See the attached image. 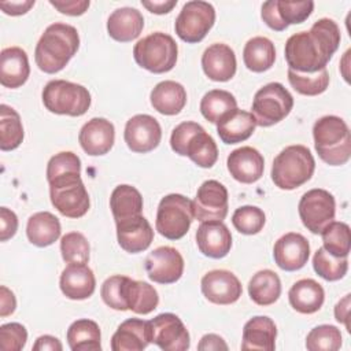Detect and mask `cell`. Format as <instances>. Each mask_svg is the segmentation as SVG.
<instances>
[{"label": "cell", "mask_w": 351, "mask_h": 351, "mask_svg": "<svg viewBox=\"0 0 351 351\" xmlns=\"http://www.w3.org/2000/svg\"><path fill=\"white\" fill-rule=\"evenodd\" d=\"M71 351H100L101 333L99 325L88 318L74 321L66 333Z\"/></svg>", "instance_id": "36"}, {"label": "cell", "mask_w": 351, "mask_h": 351, "mask_svg": "<svg viewBox=\"0 0 351 351\" xmlns=\"http://www.w3.org/2000/svg\"><path fill=\"white\" fill-rule=\"evenodd\" d=\"M192 200L180 193L162 197L156 211V230L169 240L182 239L193 221Z\"/></svg>", "instance_id": "9"}, {"label": "cell", "mask_w": 351, "mask_h": 351, "mask_svg": "<svg viewBox=\"0 0 351 351\" xmlns=\"http://www.w3.org/2000/svg\"><path fill=\"white\" fill-rule=\"evenodd\" d=\"M23 126L19 114L10 106H0V148L12 151L23 141Z\"/></svg>", "instance_id": "40"}, {"label": "cell", "mask_w": 351, "mask_h": 351, "mask_svg": "<svg viewBox=\"0 0 351 351\" xmlns=\"http://www.w3.org/2000/svg\"><path fill=\"white\" fill-rule=\"evenodd\" d=\"M298 210L304 228L311 233L318 234L335 219L336 202L333 195L326 189L314 188L303 193Z\"/></svg>", "instance_id": "12"}, {"label": "cell", "mask_w": 351, "mask_h": 351, "mask_svg": "<svg viewBox=\"0 0 351 351\" xmlns=\"http://www.w3.org/2000/svg\"><path fill=\"white\" fill-rule=\"evenodd\" d=\"M16 299L12 291H10L5 285L0 287V315L7 317L15 311Z\"/></svg>", "instance_id": "52"}, {"label": "cell", "mask_w": 351, "mask_h": 351, "mask_svg": "<svg viewBox=\"0 0 351 351\" xmlns=\"http://www.w3.org/2000/svg\"><path fill=\"white\" fill-rule=\"evenodd\" d=\"M143 7H145L149 12L156 14V15H163L170 12L176 5H177V0H162V1H147L143 0L141 1Z\"/></svg>", "instance_id": "56"}, {"label": "cell", "mask_w": 351, "mask_h": 351, "mask_svg": "<svg viewBox=\"0 0 351 351\" xmlns=\"http://www.w3.org/2000/svg\"><path fill=\"white\" fill-rule=\"evenodd\" d=\"M62 293L71 300H84L93 295L96 278L92 269L85 263H69L59 280Z\"/></svg>", "instance_id": "25"}, {"label": "cell", "mask_w": 351, "mask_h": 351, "mask_svg": "<svg viewBox=\"0 0 351 351\" xmlns=\"http://www.w3.org/2000/svg\"><path fill=\"white\" fill-rule=\"evenodd\" d=\"M49 4L55 7L59 12L71 16L85 14V11L90 5L89 0H49Z\"/></svg>", "instance_id": "50"}, {"label": "cell", "mask_w": 351, "mask_h": 351, "mask_svg": "<svg viewBox=\"0 0 351 351\" xmlns=\"http://www.w3.org/2000/svg\"><path fill=\"white\" fill-rule=\"evenodd\" d=\"M41 99L49 112L70 117L84 115L92 101L85 86L66 80L49 81L43 89Z\"/></svg>", "instance_id": "8"}, {"label": "cell", "mask_w": 351, "mask_h": 351, "mask_svg": "<svg viewBox=\"0 0 351 351\" xmlns=\"http://www.w3.org/2000/svg\"><path fill=\"white\" fill-rule=\"evenodd\" d=\"M310 256V244L307 239L296 232L282 234L273 247V258L276 265L285 271H296L302 269Z\"/></svg>", "instance_id": "19"}, {"label": "cell", "mask_w": 351, "mask_h": 351, "mask_svg": "<svg viewBox=\"0 0 351 351\" xmlns=\"http://www.w3.org/2000/svg\"><path fill=\"white\" fill-rule=\"evenodd\" d=\"M197 350L200 351H210V350H228V344L225 343V340L215 335V333H208L204 335L199 344H197Z\"/></svg>", "instance_id": "53"}, {"label": "cell", "mask_w": 351, "mask_h": 351, "mask_svg": "<svg viewBox=\"0 0 351 351\" xmlns=\"http://www.w3.org/2000/svg\"><path fill=\"white\" fill-rule=\"evenodd\" d=\"M126 276H121V274H115L108 277L100 288V295L103 302L118 311H126L128 306L125 303V298H123V284H125Z\"/></svg>", "instance_id": "47"}, {"label": "cell", "mask_w": 351, "mask_h": 351, "mask_svg": "<svg viewBox=\"0 0 351 351\" xmlns=\"http://www.w3.org/2000/svg\"><path fill=\"white\" fill-rule=\"evenodd\" d=\"M154 110L163 115H177L186 104V90L176 81L166 80L155 85L149 95Z\"/></svg>", "instance_id": "32"}, {"label": "cell", "mask_w": 351, "mask_h": 351, "mask_svg": "<svg viewBox=\"0 0 351 351\" xmlns=\"http://www.w3.org/2000/svg\"><path fill=\"white\" fill-rule=\"evenodd\" d=\"M47 181L52 206L67 218L84 217L90 206L81 180V159L71 151L53 155L47 165Z\"/></svg>", "instance_id": "2"}, {"label": "cell", "mask_w": 351, "mask_h": 351, "mask_svg": "<svg viewBox=\"0 0 351 351\" xmlns=\"http://www.w3.org/2000/svg\"><path fill=\"white\" fill-rule=\"evenodd\" d=\"M293 107V97L280 82H269L262 86L252 100V115L256 125L269 128L282 121Z\"/></svg>", "instance_id": "10"}, {"label": "cell", "mask_w": 351, "mask_h": 351, "mask_svg": "<svg viewBox=\"0 0 351 351\" xmlns=\"http://www.w3.org/2000/svg\"><path fill=\"white\" fill-rule=\"evenodd\" d=\"M315 273L326 281H337L347 274L348 259L329 254L324 247L318 248L313 256Z\"/></svg>", "instance_id": "43"}, {"label": "cell", "mask_w": 351, "mask_h": 351, "mask_svg": "<svg viewBox=\"0 0 351 351\" xmlns=\"http://www.w3.org/2000/svg\"><path fill=\"white\" fill-rule=\"evenodd\" d=\"M144 27L143 14L133 7H121L112 11L107 19V32L119 43L136 40Z\"/></svg>", "instance_id": "28"}, {"label": "cell", "mask_w": 351, "mask_h": 351, "mask_svg": "<svg viewBox=\"0 0 351 351\" xmlns=\"http://www.w3.org/2000/svg\"><path fill=\"white\" fill-rule=\"evenodd\" d=\"M123 138L130 151L147 154L159 145L162 129L154 117L148 114H137L128 119Z\"/></svg>", "instance_id": "17"}, {"label": "cell", "mask_w": 351, "mask_h": 351, "mask_svg": "<svg viewBox=\"0 0 351 351\" xmlns=\"http://www.w3.org/2000/svg\"><path fill=\"white\" fill-rule=\"evenodd\" d=\"M78 48L77 29L69 23L55 22L41 34L34 49V60L41 71L55 74L66 67Z\"/></svg>", "instance_id": "3"}, {"label": "cell", "mask_w": 351, "mask_h": 351, "mask_svg": "<svg viewBox=\"0 0 351 351\" xmlns=\"http://www.w3.org/2000/svg\"><path fill=\"white\" fill-rule=\"evenodd\" d=\"M115 225L118 244L129 254L143 252L154 241V229L143 214L118 221Z\"/></svg>", "instance_id": "20"}, {"label": "cell", "mask_w": 351, "mask_h": 351, "mask_svg": "<svg viewBox=\"0 0 351 351\" xmlns=\"http://www.w3.org/2000/svg\"><path fill=\"white\" fill-rule=\"evenodd\" d=\"M215 22L213 4L202 0H192L184 4L174 22L177 36L189 44L202 41Z\"/></svg>", "instance_id": "11"}, {"label": "cell", "mask_w": 351, "mask_h": 351, "mask_svg": "<svg viewBox=\"0 0 351 351\" xmlns=\"http://www.w3.org/2000/svg\"><path fill=\"white\" fill-rule=\"evenodd\" d=\"M256 126V121L251 112L236 108L217 122V133L222 143L237 144L250 138Z\"/></svg>", "instance_id": "30"}, {"label": "cell", "mask_w": 351, "mask_h": 351, "mask_svg": "<svg viewBox=\"0 0 351 351\" xmlns=\"http://www.w3.org/2000/svg\"><path fill=\"white\" fill-rule=\"evenodd\" d=\"M319 234L322 237L324 248L329 254L343 258L348 256L351 247V234L350 226L346 222L332 221L322 229Z\"/></svg>", "instance_id": "41"}, {"label": "cell", "mask_w": 351, "mask_h": 351, "mask_svg": "<svg viewBox=\"0 0 351 351\" xmlns=\"http://www.w3.org/2000/svg\"><path fill=\"white\" fill-rule=\"evenodd\" d=\"M226 166L236 181L241 184H254L263 176L265 159L256 148L245 145L236 148L229 154Z\"/></svg>", "instance_id": "22"}, {"label": "cell", "mask_w": 351, "mask_h": 351, "mask_svg": "<svg viewBox=\"0 0 351 351\" xmlns=\"http://www.w3.org/2000/svg\"><path fill=\"white\" fill-rule=\"evenodd\" d=\"M200 288L204 298L214 304H232L237 302L243 293L240 280L229 270L217 269L202 277Z\"/></svg>", "instance_id": "18"}, {"label": "cell", "mask_w": 351, "mask_h": 351, "mask_svg": "<svg viewBox=\"0 0 351 351\" xmlns=\"http://www.w3.org/2000/svg\"><path fill=\"white\" fill-rule=\"evenodd\" d=\"M18 230V217L16 214L7 208H0V240L7 241L8 239L14 237Z\"/></svg>", "instance_id": "49"}, {"label": "cell", "mask_w": 351, "mask_h": 351, "mask_svg": "<svg viewBox=\"0 0 351 351\" xmlns=\"http://www.w3.org/2000/svg\"><path fill=\"white\" fill-rule=\"evenodd\" d=\"M236 108V97L223 89L208 90L200 100V112L211 123H217L221 118Z\"/></svg>", "instance_id": "39"}, {"label": "cell", "mask_w": 351, "mask_h": 351, "mask_svg": "<svg viewBox=\"0 0 351 351\" xmlns=\"http://www.w3.org/2000/svg\"><path fill=\"white\" fill-rule=\"evenodd\" d=\"M243 60L245 67L254 73H263L271 69L276 60L274 44L262 36L250 38L243 49Z\"/></svg>", "instance_id": "37"}, {"label": "cell", "mask_w": 351, "mask_h": 351, "mask_svg": "<svg viewBox=\"0 0 351 351\" xmlns=\"http://www.w3.org/2000/svg\"><path fill=\"white\" fill-rule=\"evenodd\" d=\"M202 67L211 81L226 82L236 74L237 62L234 51L222 43L211 44L202 55Z\"/></svg>", "instance_id": "24"}, {"label": "cell", "mask_w": 351, "mask_h": 351, "mask_svg": "<svg viewBox=\"0 0 351 351\" xmlns=\"http://www.w3.org/2000/svg\"><path fill=\"white\" fill-rule=\"evenodd\" d=\"M170 147L180 156H188L195 165L210 169L218 159L215 140L206 133L202 125L185 121L177 125L170 136Z\"/></svg>", "instance_id": "5"}, {"label": "cell", "mask_w": 351, "mask_h": 351, "mask_svg": "<svg viewBox=\"0 0 351 351\" xmlns=\"http://www.w3.org/2000/svg\"><path fill=\"white\" fill-rule=\"evenodd\" d=\"M78 141L81 148L90 156H100L110 152L115 141V128L106 118H92L80 130Z\"/></svg>", "instance_id": "21"}, {"label": "cell", "mask_w": 351, "mask_h": 351, "mask_svg": "<svg viewBox=\"0 0 351 351\" xmlns=\"http://www.w3.org/2000/svg\"><path fill=\"white\" fill-rule=\"evenodd\" d=\"M315 160L311 151L295 144L285 147L273 160L271 180L276 186L285 191H292L306 184L314 174Z\"/></svg>", "instance_id": "6"}, {"label": "cell", "mask_w": 351, "mask_h": 351, "mask_svg": "<svg viewBox=\"0 0 351 351\" xmlns=\"http://www.w3.org/2000/svg\"><path fill=\"white\" fill-rule=\"evenodd\" d=\"M34 351H62L63 346L60 340L51 335H43L37 337L36 343L33 344Z\"/></svg>", "instance_id": "54"}, {"label": "cell", "mask_w": 351, "mask_h": 351, "mask_svg": "<svg viewBox=\"0 0 351 351\" xmlns=\"http://www.w3.org/2000/svg\"><path fill=\"white\" fill-rule=\"evenodd\" d=\"M288 300L293 310L300 314L317 313L325 300V292L319 282L313 278H302L296 281L289 292Z\"/></svg>", "instance_id": "31"}, {"label": "cell", "mask_w": 351, "mask_h": 351, "mask_svg": "<svg viewBox=\"0 0 351 351\" xmlns=\"http://www.w3.org/2000/svg\"><path fill=\"white\" fill-rule=\"evenodd\" d=\"M341 347V332L335 325H318L306 337V348L310 351H337Z\"/></svg>", "instance_id": "44"}, {"label": "cell", "mask_w": 351, "mask_h": 351, "mask_svg": "<svg viewBox=\"0 0 351 351\" xmlns=\"http://www.w3.org/2000/svg\"><path fill=\"white\" fill-rule=\"evenodd\" d=\"M151 343L148 321L129 318L123 321L111 337L112 351H143Z\"/></svg>", "instance_id": "27"}, {"label": "cell", "mask_w": 351, "mask_h": 351, "mask_svg": "<svg viewBox=\"0 0 351 351\" xmlns=\"http://www.w3.org/2000/svg\"><path fill=\"white\" fill-rule=\"evenodd\" d=\"M151 343L165 351H185L191 346L189 332L173 313H162L148 321Z\"/></svg>", "instance_id": "13"}, {"label": "cell", "mask_w": 351, "mask_h": 351, "mask_svg": "<svg viewBox=\"0 0 351 351\" xmlns=\"http://www.w3.org/2000/svg\"><path fill=\"white\" fill-rule=\"evenodd\" d=\"M350 299L351 295L347 293L343 299H340L335 306V318L337 322L344 324L347 330L350 332V322H348V313H350Z\"/></svg>", "instance_id": "55"}, {"label": "cell", "mask_w": 351, "mask_h": 351, "mask_svg": "<svg viewBox=\"0 0 351 351\" xmlns=\"http://www.w3.org/2000/svg\"><path fill=\"white\" fill-rule=\"evenodd\" d=\"M266 222V215L262 208L256 206H241L234 210L232 223L234 229L243 234L259 233Z\"/></svg>", "instance_id": "45"}, {"label": "cell", "mask_w": 351, "mask_h": 351, "mask_svg": "<svg viewBox=\"0 0 351 351\" xmlns=\"http://www.w3.org/2000/svg\"><path fill=\"white\" fill-rule=\"evenodd\" d=\"M314 10V1L269 0L262 4L261 16L263 22L276 32L285 30L289 25L304 22Z\"/></svg>", "instance_id": "15"}, {"label": "cell", "mask_w": 351, "mask_h": 351, "mask_svg": "<svg viewBox=\"0 0 351 351\" xmlns=\"http://www.w3.org/2000/svg\"><path fill=\"white\" fill-rule=\"evenodd\" d=\"M123 298L128 310L136 314H149L159 304V295L156 289L145 281L132 280L126 276L123 284Z\"/></svg>", "instance_id": "33"}, {"label": "cell", "mask_w": 351, "mask_h": 351, "mask_svg": "<svg viewBox=\"0 0 351 351\" xmlns=\"http://www.w3.org/2000/svg\"><path fill=\"white\" fill-rule=\"evenodd\" d=\"M288 81L298 93L304 96H317L328 89L329 73L326 69L308 74L298 73L288 69Z\"/></svg>", "instance_id": "42"}, {"label": "cell", "mask_w": 351, "mask_h": 351, "mask_svg": "<svg viewBox=\"0 0 351 351\" xmlns=\"http://www.w3.org/2000/svg\"><path fill=\"white\" fill-rule=\"evenodd\" d=\"M144 267L151 281L173 284L178 281L184 273V258L174 247L162 245L147 255Z\"/></svg>", "instance_id": "16"}, {"label": "cell", "mask_w": 351, "mask_h": 351, "mask_svg": "<svg viewBox=\"0 0 351 351\" xmlns=\"http://www.w3.org/2000/svg\"><path fill=\"white\" fill-rule=\"evenodd\" d=\"M193 217L200 221H223L228 215V189L217 180L204 181L192 200Z\"/></svg>", "instance_id": "14"}, {"label": "cell", "mask_w": 351, "mask_h": 351, "mask_svg": "<svg viewBox=\"0 0 351 351\" xmlns=\"http://www.w3.org/2000/svg\"><path fill=\"white\" fill-rule=\"evenodd\" d=\"M27 340V330L19 322L0 326V347L3 351H21Z\"/></svg>", "instance_id": "48"}, {"label": "cell", "mask_w": 351, "mask_h": 351, "mask_svg": "<svg viewBox=\"0 0 351 351\" xmlns=\"http://www.w3.org/2000/svg\"><path fill=\"white\" fill-rule=\"evenodd\" d=\"M314 147L318 156L329 166H341L351 156V134L346 121L336 115H325L313 126Z\"/></svg>", "instance_id": "4"}, {"label": "cell", "mask_w": 351, "mask_h": 351, "mask_svg": "<svg viewBox=\"0 0 351 351\" xmlns=\"http://www.w3.org/2000/svg\"><path fill=\"white\" fill-rule=\"evenodd\" d=\"M196 244L204 256L221 259L232 248V234L222 221H206L196 230Z\"/></svg>", "instance_id": "23"}, {"label": "cell", "mask_w": 351, "mask_h": 351, "mask_svg": "<svg viewBox=\"0 0 351 351\" xmlns=\"http://www.w3.org/2000/svg\"><path fill=\"white\" fill-rule=\"evenodd\" d=\"M248 293L258 306H270L281 295V281L276 271L263 269L256 271L248 282Z\"/></svg>", "instance_id": "35"}, {"label": "cell", "mask_w": 351, "mask_h": 351, "mask_svg": "<svg viewBox=\"0 0 351 351\" xmlns=\"http://www.w3.org/2000/svg\"><path fill=\"white\" fill-rule=\"evenodd\" d=\"M60 222L49 211H40L29 217L26 236L36 247H48L60 237Z\"/></svg>", "instance_id": "34"}, {"label": "cell", "mask_w": 351, "mask_h": 351, "mask_svg": "<svg viewBox=\"0 0 351 351\" xmlns=\"http://www.w3.org/2000/svg\"><path fill=\"white\" fill-rule=\"evenodd\" d=\"M277 326L266 315H256L248 319L243 328L241 350L273 351L276 347Z\"/></svg>", "instance_id": "29"}, {"label": "cell", "mask_w": 351, "mask_h": 351, "mask_svg": "<svg viewBox=\"0 0 351 351\" xmlns=\"http://www.w3.org/2000/svg\"><path fill=\"white\" fill-rule=\"evenodd\" d=\"M110 208L115 222L143 214V196L132 185L122 184L114 188L110 196Z\"/></svg>", "instance_id": "38"}, {"label": "cell", "mask_w": 351, "mask_h": 351, "mask_svg": "<svg viewBox=\"0 0 351 351\" xmlns=\"http://www.w3.org/2000/svg\"><path fill=\"white\" fill-rule=\"evenodd\" d=\"M177 43L170 34L163 32H155L143 37L133 48L136 63L154 74L170 71L177 63Z\"/></svg>", "instance_id": "7"}, {"label": "cell", "mask_w": 351, "mask_h": 351, "mask_svg": "<svg viewBox=\"0 0 351 351\" xmlns=\"http://www.w3.org/2000/svg\"><path fill=\"white\" fill-rule=\"evenodd\" d=\"M62 258L67 263H86L90 247L86 237L80 232H69L60 240Z\"/></svg>", "instance_id": "46"}, {"label": "cell", "mask_w": 351, "mask_h": 351, "mask_svg": "<svg viewBox=\"0 0 351 351\" xmlns=\"http://www.w3.org/2000/svg\"><path fill=\"white\" fill-rule=\"evenodd\" d=\"M340 40V29L333 19L315 21L308 32L295 33L287 40L284 53L288 69L304 74L326 69Z\"/></svg>", "instance_id": "1"}, {"label": "cell", "mask_w": 351, "mask_h": 351, "mask_svg": "<svg viewBox=\"0 0 351 351\" xmlns=\"http://www.w3.org/2000/svg\"><path fill=\"white\" fill-rule=\"evenodd\" d=\"M34 5V0H23V1H1L0 8L4 14L18 16L26 14Z\"/></svg>", "instance_id": "51"}, {"label": "cell", "mask_w": 351, "mask_h": 351, "mask_svg": "<svg viewBox=\"0 0 351 351\" xmlns=\"http://www.w3.org/2000/svg\"><path fill=\"white\" fill-rule=\"evenodd\" d=\"M30 75L27 53L19 47L4 48L0 53V82L5 88L22 86Z\"/></svg>", "instance_id": "26"}]
</instances>
